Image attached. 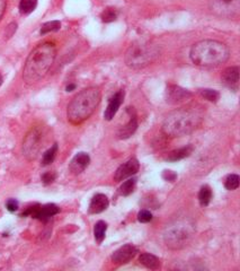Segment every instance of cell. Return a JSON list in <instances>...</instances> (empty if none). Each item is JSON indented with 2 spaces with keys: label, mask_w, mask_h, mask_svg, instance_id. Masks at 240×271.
Segmentation results:
<instances>
[{
  "label": "cell",
  "mask_w": 240,
  "mask_h": 271,
  "mask_svg": "<svg viewBox=\"0 0 240 271\" xmlns=\"http://www.w3.org/2000/svg\"><path fill=\"white\" fill-rule=\"evenodd\" d=\"M203 119V108L199 105L180 108L167 115L162 122L161 130L168 137L186 136L195 131Z\"/></svg>",
  "instance_id": "1"
},
{
  "label": "cell",
  "mask_w": 240,
  "mask_h": 271,
  "mask_svg": "<svg viewBox=\"0 0 240 271\" xmlns=\"http://www.w3.org/2000/svg\"><path fill=\"white\" fill-rule=\"evenodd\" d=\"M57 57V48L52 42H44L34 48L26 59L23 69V79L27 85L40 82L48 72Z\"/></svg>",
  "instance_id": "2"
},
{
  "label": "cell",
  "mask_w": 240,
  "mask_h": 271,
  "mask_svg": "<svg viewBox=\"0 0 240 271\" xmlns=\"http://www.w3.org/2000/svg\"><path fill=\"white\" fill-rule=\"evenodd\" d=\"M229 57H230L229 48L217 40L196 42L190 51L191 60L201 68H217L227 62Z\"/></svg>",
  "instance_id": "3"
},
{
  "label": "cell",
  "mask_w": 240,
  "mask_h": 271,
  "mask_svg": "<svg viewBox=\"0 0 240 271\" xmlns=\"http://www.w3.org/2000/svg\"><path fill=\"white\" fill-rule=\"evenodd\" d=\"M102 94L97 87H88L80 90L72 98L67 108V118L72 125H80L90 118L98 107Z\"/></svg>",
  "instance_id": "4"
},
{
  "label": "cell",
  "mask_w": 240,
  "mask_h": 271,
  "mask_svg": "<svg viewBox=\"0 0 240 271\" xmlns=\"http://www.w3.org/2000/svg\"><path fill=\"white\" fill-rule=\"evenodd\" d=\"M161 50L158 45L150 43H133L124 54V61L131 69H142L157 61Z\"/></svg>",
  "instance_id": "5"
},
{
  "label": "cell",
  "mask_w": 240,
  "mask_h": 271,
  "mask_svg": "<svg viewBox=\"0 0 240 271\" xmlns=\"http://www.w3.org/2000/svg\"><path fill=\"white\" fill-rule=\"evenodd\" d=\"M194 235L193 225L186 220H178L169 225L163 233V242L170 250H180L189 245Z\"/></svg>",
  "instance_id": "6"
},
{
  "label": "cell",
  "mask_w": 240,
  "mask_h": 271,
  "mask_svg": "<svg viewBox=\"0 0 240 271\" xmlns=\"http://www.w3.org/2000/svg\"><path fill=\"white\" fill-rule=\"evenodd\" d=\"M44 130L41 126H33L27 132L23 142V154L29 161L36 160L44 143Z\"/></svg>",
  "instance_id": "7"
},
{
  "label": "cell",
  "mask_w": 240,
  "mask_h": 271,
  "mask_svg": "<svg viewBox=\"0 0 240 271\" xmlns=\"http://www.w3.org/2000/svg\"><path fill=\"white\" fill-rule=\"evenodd\" d=\"M59 207L57 205H53V203H48V205L41 206V205H34L31 206L27 208L24 213L22 214V216H31L32 218H36L41 221H48L50 220L54 215L59 214Z\"/></svg>",
  "instance_id": "8"
},
{
  "label": "cell",
  "mask_w": 240,
  "mask_h": 271,
  "mask_svg": "<svg viewBox=\"0 0 240 271\" xmlns=\"http://www.w3.org/2000/svg\"><path fill=\"white\" fill-rule=\"evenodd\" d=\"M192 96H193V94L191 93L190 90L183 89V87H180V86L174 85V84L167 85V89L165 91L166 102L168 104H172V105L184 103V102L190 100Z\"/></svg>",
  "instance_id": "9"
},
{
  "label": "cell",
  "mask_w": 240,
  "mask_h": 271,
  "mask_svg": "<svg viewBox=\"0 0 240 271\" xmlns=\"http://www.w3.org/2000/svg\"><path fill=\"white\" fill-rule=\"evenodd\" d=\"M140 170V163L137 158H131L128 162H125L117 168L115 174H114V180L115 181H123L125 179L132 177V175L137 174Z\"/></svg>",
  "instance_id": "10"
},
{
  "label": "cell",
  "mask_w": 240,
  "mask_h": 271,
  "mask_svg": "<svg viewBox=\"0 0 240 271\" xmlns=\"http://www.w3.org/2000/svg\"><path fill=\"white\" fill-rule=\"evenodd\" d=\"M138 249L132 244H125L117 249L112 254V261L116 265H124L137 255Z\"/></svg>",
  "instance_id": "11"
},
{
  "label": "cell",
  "mask_w": 240,
  "mask_h": 271,
  "mask_svg": "<svg viewBox=\"0 0 240 271\" xmlns=\"http://www.w3.org/2000/svg\"><path fill=\"white\" fill-rule=\"evenodd\" d=\"M124 96H125L124 90H121L110 98L109 105H107L105 113H104V118H105V120L111 121L114 117H115V114L117 113V111H119L120 107L122 105V103H123Z\"/></svg>",
  "instance_id": "12"
},
{
  "label": "cell",
  "mask_w": 240,
  "mask_h": 271,
  "mask_svg": "<svg viewBox=\"0 0 240 271\" xmlns=\"http://www.w3.org/2000/svg\"><path fill=\"white\" fill-rule=\"evenodd\" d=\"M128 112L130 113V120H128L127 125L122 126L119 129V131H117V137H119L120 139L130 138L132 135H134V132L137 131L138 129V118L133 108H128Z\"/></svg>",
  "instance_id": "13"
},
{
  "label": "cell",
  "mask_w": 240,
  "mask_h": 271,
  "mask_svg": "<svg viewBox=\"0 0 240 271\" xmlns=\"http://www.w3.org/2000/svg\"><path fill=\"white\" fill-rule=\"evenodd\" d=\"M221 78L225 86L236 91L239 86V67H228L222 72Z\"/></svg>",
  "instance_id": "14"
},
{
  "label": "cell",
  "mask_w": 240,
  "mask_h": 271,
  "mask_svg": "<svg viewBox=\"0 0 240 271\" xmlns=\"http://www.w3.org/2000/svg\"><path fill=\"white\" fill-rule=\"evenodd\" d=\"M90 163V157L87 153H78L76 156L72 158L69 165V170L71 173L78 175L82 173L87 167L89 166Z\"/></svg>",
  "instance_id": "15"
},
{
  "label": "cell",
  "mask_w": 240,
  "mask_h": 271,
  "mask_svg": "<svg viewBox=\"0 0 240 271\" xmlns=\"http://www.w3.org/2000/svg\"><path fill=\"white\" fill-rule=\"evenodd\" d=\"M109 198L103 193H97L93 197L92 201H90L88 211L89 214H100L109 208Z\"/></svg>",
  "instance_id": "16"
},
{
  "label": "cell",
  "mask_w": 240,
  "mask_h": 271,
  "mask_svg": "<svg viewBox=\"0 0 240 271\" xmlns=\"http://www.w3.org/2000/svg\"><path fill=\"white\" fill-rule=\"evenodd\" d=\"M139 262H140L142 266H144L145 268L150 270H158L160 268V266H161L160 260L157 258V256L148 252L141 253L140 258H139Z\"/></svg>",
  "instance_id": "17"
},
{
  "label": "cell",
  "mask_w": 240,
  "mask_h": 271,
  "mask_svg": "<svg viewBox=\"0 0 240 271\" xmlns=\"http://www.w3.org/2000/svg\"><path fill=\"white\" fill-rule=\"evenodd\" d=\"M193 150H194L193 147L191 145L182 147V148H178V149L170 151V153L167 155L166 160L168 162H177V161L184 160V158L189 157L190 155L193 153Z\"/></svg>",
  "instance_id": "18"
},
{
  "label": "cell",
  "mask_w": 240,
  "mask_h": 271,
  "mask_svg": "<svg viewBox=\"0 0 240 271\" xmlns=\"http://www.w3.org/2000/svg\"><path fill=\"white\" fill-rule=\"evenodd\" d=\"M212 190L208 185H203L199 192V201L202 207H207L210 205L212 199Z\"/></svg>",
  "instance_id": "19"
},
{
  "label": "cell",
  "mask_w": 240,
  "mask_h": 271,
  "mask_svg": "<svg viewBox=\"0 0 240 271\" xmlns=\"http://www.w3.org/2000/svg\"><path fill=\"white\" fill-rule=\"evenodd\" d=\"M107 231V224L105 221L99 220L97 221L95 227H94V235H95V240L98 243H102L105 238V234Z\"/></svg>",
  "instance_id": "20"
},
{
  "label": "cell",
  "mask_w": 240,
  "mask_h": 271,
  "mask_svg": "<svg viewBox=\"0 0 240 271\" xmlns=\"http://www.w3.org/2000/svg\"><path fill=\"white\" fill-rule=\"evenodd\" d=\"M37 6V0H20L19 13L22 15H29L33 13Z\"/></svg>",
  "instance_id": "21"
},
{
  "label": "cell",
  "mask_w": 240,
  "mask_h": 271,
  "mask_svg": "<svg viewBox=\"0 0 240 271\" xmlns=\"http://www.w3.org/2000/svg\"><path fill=\"white\" fill-rule=\"evenodd\" d=\"M135 184H137V179L135 178L128 179V180L123 182V184L120 186V195L123 197L130 196L134 191Z\"/></svg>",
  "instance_id": "22"
},
{
  "label": "cell",
  "mask_w": 240,
  "mask_h": 271,
  "mask_svg": "<svg viewBox=\"0 0 240 271\" xmlns=\"http://www.w3.org/2000/svg\"><path fill=\"white\" fill-rule=\"evenodd\" d=\"M117 16H119V10L113 8V7L104 9L103 13L100 14V18H102L104 23H112L114 20H116Z\"/></svg>",
  "instance_id": "23"
},
{
  "label": "cell",
  "mask_w": 240,
  "mask_h": 271,
  "mask_svg": "<svg viewBox=\"0 0 240 271\" xmlns=\"http://www.w3.org/2000/svg\"><path fill=\"white\" fill-rule=\"evenodd\" d=\"M57 153H58V145L57 144H54L51 148H48L43 154L42 165H43V166H47V165H50L51 163H53V161L55 160V156H57Z\"/></svg>",
  "instance_id": "24"
},
{
  "label": "cell",
  "mask_w": 240,
  "mask_h": 271,
  "mask_svg": "<svg viewBox=\"0 0 240 271\" xmlns=\"http://www.w3.org/2000/svg\"><path fill=\"white\" fill-rule=\"evenodd\" d=\"M199 94L201 95L204 100H207L208 102H212V103H217L219 98H220V93L215 90H210V89H203L199 90Z\"/></svg>",
  "instance_id": "25"
},
{
  "label": "cell",
  "mask_w": 240,
  "mask_h": 271,
  "mask_svg": "<svg viewBox=\"0 0 240 271\" xmlns=\"http://www.w3.org/2000/svg\"><path fill=\"white\" fill-rule=\"evenodd\" d=\"M60 27H61V23L59 22V20H51V22H48L42 25L40 33L42 35H44L50 33V32H57L60 30Z\"/></svg>",
  "instance_id": "26"
},
{
  "label": "cell",
  "mask_w": 240,
  "mask_h": 271,
  "mask_svg": "<svg viewBox=\"0 0 240 271\" xmlns=\"http://www.w3.org/2000/svg\"><path fill=\"white\" fill-rule=\"evenodd\" d=\"M224 186L228 190H236L239 188V177L237 174L228 175L224 181Z\"/></svg>",
  "instance_id": "27"
},
{
  "label": "cell",
  "mask_w": 240,
  "mask_h": 271,
  "mask_svg": "<svg viewBox=\"0 0 240 271\" xmlns=\"http://www.w3.org/2000/svg\"><path fill=\"white\" fill-rule=\"evenodd\" d=\"M138 220L140 223H149L152 220V214L149 210H141L138 214Z\"/></svg>",
  "instance_id": "28"
},
{
  "label": "cell",
  "mask_w": 240,
  "mask_h": 271,
  "mask_svg": "<svg viewBox=\"0 0 240 271\" xmlns=\"http://www.w3.org/2000/svg\"><path fill=\"white\" fill-rule=\"evenodd\" d=\"M55 178H57V174H55L54 172H45V173L42 175L41 179H42V182H43V184L48 185L55 180Z\"/></svg>",
  "instance_id": "29"
},
{
  "label": "cell",
  "mask_w": 240,
  "mask_h": 271,
  "mask_svg": "<svg viewBox=\"0 0 240 271\" xmlns=\"http://www.w3.org/2000/svg\"><path fill=\"white\" fill-rule=\"evenodd\" d=\"M162 179L166 181L174 182L177 179V174L175 173V172H173L170 170H165L162 173Z\"/></svg>",
  "instance_id": "30"
},
{
  "label": "cell",
  "mask_w": 240,
  "mask_h": 271,
  "mask_svg": "<svg viewBox=\"0 0 240 271\" xmlns=\"http://www.w3.org/2000/svg\"><path fill=\"white\" fill-rule=\"evenodd\" d=\"M6 207H7V209L10 211V213H14V211H16L17 209H18V202H17L15 199H9L8 201L6 202Z\"/></svg>",
  "instance_id": "31"
},
{
  "label": "cell",
  "mask_w": 240,
  "mask_h": 271,
  "mask_svg": "<svg viewBox=\"0 0 240 271\" xmlns=\"http://www.w3.org/2000/svg\"><path fill=\"white\" fill-rule=\"evenodd\" d=\"M17 30V24L16 23H12V24H9L8 26H7V31H6V36L7 38H9V37H12L14 33H15Z\"/></svg>",
  "instance_id": "32"
},
{
  "label": "cell",
  "mask_w": 240,
  "mask_h": 271,
  "mask_svg": "<svg viewBox=\"0 0 240 271\" xmlns=\"http://www.w3.org/2000/svg\"><path fill=\"white\" fill-rule=\"evenodd\" d=\"M7 7V0H0V20H1L3 14H5Z\"/></svg>",
  "instance_id": "33"
},
{
  "label": "cell",
  "mask_w": 240,
  "mask_h": 271,
  "mask_svg": "<svg viewBox=\"0 0 240 271\" xmlns=\"http://www.w3.org/2000/svg\"><path fill=\"white\" fill-rule=\"evenodd\" d=\"M75 89H76L75 84H69V85L67 86V89H65V90H67V91H72Z\"/></svg>",
  "instance_id": "34"
},
{
  "label": "cell",
  "mask_w": 240,
  "mask_h": 271,
  "mask_svg": "<svg viewBox=\"0 0 240 271\" xmlns=\"http://www.w3.org/2000/svg\"><path fill=\"white\" fill-rule=\"evenodd\" d=\"M2 80H3V79H2V76H1V75H0V86H1V84H2Z\"/></svg>",
  "instance_id": "35"
}]
</instances>
